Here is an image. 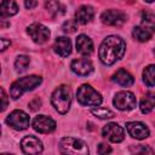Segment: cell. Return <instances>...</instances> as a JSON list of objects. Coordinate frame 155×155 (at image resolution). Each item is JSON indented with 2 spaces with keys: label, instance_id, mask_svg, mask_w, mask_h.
I'll use <instances>...</instances> for the list:
<instances>
[{
  "label": "cell",
  "instance_id": "cb8c5ba5",
  "mask_svg": "<svg viewBox=\"0 0 155 155\" xmlns=\"http://www.w3.org/2000/svg\"><path fill=\"white\" fill-rule=\"evenodd\" d=\"M130 151L133 155H154L153 149L149 145H144V144L131 145L130 147Z\"/></svg>",
  "mask_w": 155,
  "mask_h": 155
},
{
  "label": "cell",
  "instance_id": "4dcf8cb0",
  "mask_svg": "<svg viewBox=\"0 0 155 155\" xmlns=\"http://www.w3.org/2000/svg\"><path fill=\"white\" fill-rule=\"evenodd\" d=\"M0 91H1V98H2V107H1V110H5L6 107H7V96H6L4 88H1Z\"/></svg>",
  "mask_w": 155,
  "mask_h": 155
},
{
  "label": "cell",
  "instance_id": "6da1fadb",
  "mask_svg": "<svg viewBox=\"0 0 155 155\" xmlns=\"http://www.w3.org/2000/svg\"><path fill=\"white\" fill-rule=\"evenodd\" d=\"M125 50H126V42L124 41L122 38L117 35H109L101 44L98 56L102 63L107 65H111L116 61L122 58Z\"/></svg>",
  "mask_w": 155,
  "mask_h": 155
},
{
  "label": "cell",
  "instance_id": "44dd1931",
  "mask_svg": "<svg viewBox=\"0 0 155 155\" xmlns=\"http://www.w3.org/2000/svg\"><path fill=\"white\" fill-rule=\"evenodd\" d=\"M133 38L139 42H145L151 38V31H149L144 27H134L132 31Z\"/></svg>",
  "mask_w": 155,
  "mask_h": 155
},
{
  "label": "cell",
  "instance_id": "7c38bea8",
  "mask_svg": "<svg viewBox=\"0 0 155 155\" xmlns=\"http://www.w3.org/2000/svg\"><path fill=\"white\" fill-rule=\"evenodd\" d=\"M33 128L39 133H51L56 130V121L46 115H38L33 120Z\"/></svg>",
  "mask_w": 155,
  "mask_h": 155
},
{
  "label": "cell",
  "instance_id": "277c9868",
  "mask_svg": "<svg viewBox=\"0 0 155 155\" xmlns=\"http://www.w3.org/2000/svg\"><path fill=\"white\" fill-rule=\"evenodd\" d=\"M51 103L59 114H65L71 104V94L68 86L61 85L57 87L51 96Z\"/></svg>",
  "mask_w": 155,
  "mask_h": 155
},
{
  "label": "cell",
  "instance_id": "484cf974",
  "mask_svg": "<svg viewBox=\"0 0 155 155\" xmlns=\"http://www.w3.org/2000/svg\"><path fill=\"white\" fill-rule=\"evenodd\" d=\"M91 113L98 117V119H102V120H105V119H111L114 117V113L108 109V108H103V107H98V108H93L91 110Z\"/></svg>",
  "mask_w": 155,
  "mask_h": 155
},
{
  "label": "cell",
  "instance_id": "3957f363",
  "mask_svg": "<svg viewBox=\"0 0 155 155\" xmlns=\"http://www.w3.org/2000/svg\"><path fill=\"white\" fill-rule=\"evenodd\" d=\"M59 151L63 155H88V147L81 139L64 137L59 140Z\"/></svg>",
  "mask_w": 155,
  "mask_h": 155
},
{
  "label": "cell",
  "instance_id": "52a82bcc",
  "mask_svg": "<svg viewBox=\"0 0 155 155\" xmlns=\"http://www.w3.org/2000/svg\"><path fill=\"white\" fill-rule=\"evenodd\" d=\"M6 122L12 128L18 130V131H22V130H25L29 126L30 119H29V115L27 113H24L23 110H18L17 109V110H13L7 116Z\"/></svg>",
  "mask_w": 155,
  "mask_h": 155
},
{
  "label": "cell",
  "instance_id": "7402d4cb",
  "mask_svg": "<svg viewBox=\"0 0 155 155\" xmlns=\"http://www.w3.org/2000/svg\"><path fill=\"white\" fill-rule=\"evenodd\" d=\"M143 81L149 87L155 85V64L148 65L143 70Z\"/></svg>",
  "mask_w": 155,
  "mask_h": 155
},
{
  "label": "cell",
  "instance_id": "1f68e13d",
  "mask_svg": "<svg viewBox=\"0 0 155 155\" xmlns=\"http://www.w3.org/2000/svg\"><path fill=\"white\" fill-rule=\"evenodd\" d=\"M1 41V51H5L7 48V46H10V40H6V39H0Z\"/></svg>",
  "mask_w": 155,
  "mask_h": 155
},
{
  "label": "cell",
  "instance_id": "d4e9b609",
  "mask_svg": "<svg viewBox=\"0 0 155 155\" xmlns=\"http://www.w3.org/2000/svg\"><path fill=\"white\" fill-rule=\"evenodd\" d=\"M142 24L144 28H147L149 31H155V15L150 12H143L142 13Z\"/></svg>",
  "mask_w": 155,
  "mask_h": 155
},
{
  "label": "cell",
  "instance_id": "ffe728a7",
  "mask_svg": "<svg viewBox=\"0 0 155 155\" xmlns=\"http://www.w3.org/2000/svg\"><path fill=\"white\" fill-rule=\"evenodd\" d=\"M18 12V6L15 1H2L0 4V16L4 18V17H10V16H13Z\"/></svg>",
  "mask_w": 155,
  "mask_h": 155
},
{
  "label": "cell",
  "instance_id": "e575fe53",
  "mask_svg": "<svg viewBox=\"0 0 155 155\" xmlns=\"http://www.w3.org/2000/svg\"><path fill=\"white\" fill-rule=\"evenodd\" d=\"M154 54H155V48H154Z\"/></svg>",
  "mask_w": 155,
  "mask_h": 155
},
{
  "label": "cell",
  "instance_id": "ac0fdd59",
  "mask_svg": "<svg viewBox=\"0 0 155 155\" xmlns=\"http://www.w3.org/2000/svg\"><path fill=\"white\" fill-rule=\"evenodd\" d=\"M113 81L116 82L117 85L120 86H124V87H130L133 85L134 82V79L133 76L126 71L125 69H119L114 75H113Z\"/></svg>",
  "mask_w": 155,
  "mask_h": 155
},
{
  "label": "cell",
  "instance_id": "836d02e7",
  "mask_svg": "<svg viewBox=\"0 0 155 155\" xmlns=\"http://www.w3.org/2000/svg\"><path fill=\"white\" fill-rule=\"evenodd\" d=\"M1 155H12V154H5V153H4V154H1Z\"/></svg>",
  "mask_w": 155,
  "mask_h": 155
},
{
  "label": "cell",
  "instance_id": "ba28073f",
  "mask_svg": "<svg viewBox=\"0 0 155 155\" xmlns=\"http://www.w3.org/2000/svg\"><path fill=\"white\" fill-rule=\"evenodd\" d=\"M27 31L30 35V38L33 39V41L36 42V44H44L50 38V30H48V28L45 27L41 23H33V24H30L28 27Z\"/></svg>",
  "mask_w": 155,
  "mask_h": 155
},
{
  "label": "cell",
  "instance_id": "4316f807",
  "mask_svg": "<svg viewBox=\"0 0 155 155\" xmlns=\"http://www.w3.org/2000/svg\"><path fill=\"white\" fill-rule=\"evenodd\" d=\"M29 62H30V59H29V57H28V56H24V54L18 56V57H17V59H16V62H15L16 70H17V71H19V73L24 71V70L27 69V67L29 65Z\"/></svg>",
  "mask_w": 155,
  "mask_h": 155
},
{
  "label": "cell",
  "instance_id": "f546056e",
  "mask_svg": "<svg viewBox=\"0 0 155 155\" xmlns=\"http://www.w3.org/2000/svg\"><path fill=\"white\" fill-rule=\"evenodd\" d=\"M29 107H30V109L31 110H38V109H40V107H41V101L39 99V98H34L30 103H29Z\"/></svg>",
  "mask_w": 155,
  "mask_h": 155
},
{
  "label": "cell",
  "instance_id": "f1b7e54d",
  "mask_svg": "<svg viewBox=\"0 0 155 155\" xmlns=\"http://www.w3.org/2000/svg\"><path fill=\"white\" fill-rule=\"evenodd\" d=\"M97 151H98L99 155H108V154L111 153V148L107 143H99L98 148H97Z\"/></svg>",
  "mask_w": 155,
  "mask_h": 155
},
{
  "label": "cell",
  "instance_id": "30bf717a",
  "mask_svg": "<svg viewBox=\"0 0 155 155\" xmlns=\"http://www.w3.org/2000/svg\"><path fill=\"white\" fill-rule=\"evenodd\" d=\"M101 19L107 25H121L127 21L126 13H124L120 10H107L102 13Z\"/></svg>",
  "mask_w": 155,
  "mask_h": 155
},
{
  "label": "cell",
  "instance_id": "8992f818",
  "mask_svg": "<svg viewBox=\"0 0 155 155\" xmlns=\"http://www.w3.org/2000/svg\"><path fill=\"white\" fill-rule=\"evenodd\" d=\"M114 105L119 110H132L136 108V97L130 91H120L114 97Z\"/></svg>",
  "mask_w": 155,
  "mask_h": 155
},
{
  "label": "cell",
  "instance_id": "8fae6325",
  "mask_svg": "<svg viewBox=\"0 0 155 155\" xmlns=\"http://www.w3.org/2000/svg\"><path fill=\"white\" fill-rule=\"evenodd\" d=\"M21 148L27 155H39L42 151V143L34 136H27L21 140Z\"/></svg>",
  "mask_w": 155,
  "mask_h": 155
},
{
  "label": "cell",
  "instance_id": "9a60e30c",
  "mask_svg": "<svg viewBox=\"0 0 155 155\" xmlns=\"http://www.w3.org/2000/svg\"><path fill=\"white\" fill-rule=\"evenodd\" d=\"M76 51L82 56H91L93 52L92 40L85 34L79 35L76 38Z\"/></svg>",
  "mask_w": 155,
  "mask_h": 155
},
{
  "label": "cell",
  "instance_id": "5bb4252c",
  "mask_svg": "<svg viewBox=\"0 0 155 155\" xmlns=\"http://www.w3.org/2000/svg\"><path fill=\"white\" fill-rule=\"evenodd\" d=\"M71 70L80 75V76H87L93 71V64L90 59L87 58H80V59H74L70 65Z\"/></svg>",
  "mask_w": 155,
  "mask_h": 155
},
{
  "label": "cell",
  "instance_id": "d6a6232c",
  "mask_svg": "<svg viewBox=\"0 0 155 155\" xmlns=\"http://www.w3.org/2000/svg\"><path fill=\"white\" fill-rule=\"evenodd\" d=\"M24 5H25V7H27V8H29V10H30V8H34V7L38 5V2H36V1H25V2H24Z\"/></svg>",
  "mask_w": 155,
  "mask_h": 155
},
{
  "label": "cell",
  "instance_id": "d6986e66",
  "mask_svg": "<svg viewBox=\"0 0 155 155\" xmlns=\"http://www.w3.org/2000/svg\"><path fill=\"white\" fill-rule=\"evenodd\" d=\"M155 107V93L153 92H148L140 101V111L143 114H148L150 113Z\"/></svg>",
  "mask_w": 155,
  "mask_h": 155
},
{
  "label": "cell",
  "instance_id": "83f0119b",
  "mask_svg": "<svg viewBox=\"0 0 155 155\" xmlns=\"http://www.w3.org/2000/svg\"><path fill=\"white\" fill-rule=\"evenodd\" d=\"M62 29L64 33L67 34H71V33H75L76 29H78V24H76V21H73V19H68L63 23L62 25Z\"/></svg>",
  "mask_w": 155,
  "mask_h": 155
},
{
  "label": "cell",
  "instance_id": "e0dca14e",
  "mask_svg": "<svg viewBox=\"0 0 155 155\" xmlns=\"http://www.w3.org/2000/svg\"><path fill=\"white\" fill-rule=\"evenodd\" d=\"M93 16H94L93 7L88 5H82L75 12V21L76 23H80V24H87L88 22H91Z\"/></svg>",
  "mask_w": 155,
  "mask_h": 155
},
{
  "label": "cell",
  "instance_id": "603a6c76",
  "mask_svg": "<svg viewBox=\"0 0 155 155\" xmlns=\"http://www.w3.org/2000/svg\"><path fill=\"white\" fill-rule=\"evenodd\" d=\"M46 8L52 16H61L65 12V7L58 1H48L46 2Z\"/></svg>",
  "mask_w": 155,
  "mask_h": 155
},
{
  "label": "cell",
  "instance_id": "7a4b0ae2",
  "mask_svg": "<svg viewBox=\"0 0 155 155\" xmlns=\"http://www.w3.org/2000/svg\"><path fill=\"white\" fill-rule=\"evenodd\" d=\"M41 84V78L38 75H29V76H24L18 80H16L10 88V96L13 99L19 98L24 92L31 91L34 90L36 86H39Z\"/></svg>",
  "mask_w": 155,
  "mask_h": 155
},
{
  "label": "cell",
  "instance_id": "9c48e42d",
  "mask_svg": "<svg viewBox=\"0 0 155 155\" xmlns=\"http://www.w3.org/2000/svg\"><path fill=\"white\" fill-rule=\"evenodd\" d=\"M102 134H103V137L108 138L113 143H120L125 138L124 128L120 125H117L116 122H109V124H107L103 127V130H102Z\"/></svg>",
  "mask_w": 155,
  "mask_h": 155
},
{
  "label": "cell",
  "instance_id": "5b68a950",
  "mask_svg": "<svg viewBox=\"0 0 155 155\" xmlns=\"http://www.w3.org/2000/svg\"><path fill=\"white\" fill-rule=\"evenodd\" d=\"M76 98L78 102L85 107H98L103 101L101 93L87 84H84L79 87L76 92Z\"/></svg>",
  "mask_w": 155,
  "mask_h": 155
},
{
  "label": "cell",
  "instance_id": "4fadbf2b",
  "mask_svg": "<svg viewBox=\"0 0 155 155\" xmlns=\"http://www.w3.org/2000/svg\"><path fill=\"white\" fill-rule=\"evenodd\" d=\"M126 128L128 134L136 139H144L149 136V128L143 122H138V121L127 122Z\"/></svg>",
  "mask_w": 155,
  "mask_h": 155
},
{
  "label": "cell",
  "instance_id": "2e32d148",
  "mask_svg": "<svg viewBox=\"0 0 155 155\" xmlns=\"http://www.w3.org/2000/svg\"><path fill=\"white\" fill-rule=\"evenodd\" d=\"M54 52L61 56V57H68L71 52V41L70 39L65 36H59L56 39L54 45H53Z\"/></svg>",
  "mask_w": 155,
  "mask_h": 155
}]
</instances>
